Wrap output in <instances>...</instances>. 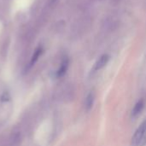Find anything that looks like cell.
<instances>
[{
  "mask_svg": "<svg viewBox=\"0 0 146 146\" xmlns=\"http://www.w3.org/2000/svg\"><path fill=\"white\" fill-rule=\"evenodd\" d=\"M110 59V56L108 54H104L103 56H101L98 59V61H97L96 63L94 64L93 69H94L95 71H98V70L102 69L103 68H104V67L107 65V63L109 62Z\"/></svg>",
  "mask_w": 146,
  "mask_h": 146,
  "instance_id": "cell-2",
  "label": "cell"
},
{
  "mask_svg": "<svg viewBox=\"0 0 146 146\" xmlns=\"http://www.w3.org/2000/svg\"><path fill=\"white\" fill-rule=\"evenodd\" d=\"M68 65H69L68 59V58L63 59L62 63H61V65H60V68L56 71V77L57 78H61V77H62L66 74V72H67V70L68 68Z\"/></svg>",
  "mask_w": 146,
  "mask_h": 146,
  "instance_id": "cell-4",
  "label": "cell"
},
{
  "mask_svg": "<svg viewBox=\"0 0 146 146\" xmlns=\"http://www.w3.org/2000/svg\"><path fill=\"white\" fill-rule=\"evenodd\" d=\"M132 146H145L146 145V120L144 121L135 131L132 141Z\"/></svg>",
  "mask_w": 146,
  "mask_h": 146,
  "instance_id": "cell-1",
  "label": "cell"
},
{
  "mask_svg": "<svg viewBox=\"0 0 146 146\" xmlns=\"http://www.w3.org/2000/svg\"><path fill=\"white\" fill-rule=\"evenodd\" d=\"M9 94H8L7 92H4V93L2 95V97H1V101H2V102L8 101V100H9Z\"/></svg>",
  "mask_w": 146,
  "mask_h": 146,
  "instance_id": "cell-7",
  "label": "cell"
},
{
  "mask_svg": "<svg viewBox=\"0 0 146 146\" xmlns=\"http://www.w3.org/2000/svg\"><path fill=\"white\" fill-rule=\"evenodd\" d=\"M94 104V94L92 92L88 93L85 99V108L87 111L91 110Z\"/></svg>",
  "mask_w": 146,
  "mask_h": 146,
  "instance_id": "cell-5",
  "label": "cell"
},
{
  "mask_svg": "<svg viewBox=\"0 0 146 146\" xmlns=\"http://www.w3.org/2000/svg\"><path fill=\"white\" fill-rule=\"evenodd\" d=\"M43 53V49L42 47H38L35 50L32 58H31V61H30V66H33L36 63V62L38 60V58L40 57V56L42 55Z\"/></svg>",
  "mask_w": 146,
  "mask_h": 146,
  "instance_id": "cell-6",
  "label": "cell"
},
{
  "mask_svg": "<svg viewBox=\"0 0 146 146\" xmlns=\"http://www.w3.org/2000/svg\"><path fill=\"white\" fill-rule=\"evenodd\" d=\"M145 105V103L144 99H140L139 101H138L132 110V116L137 117L138 115H139L141 114V112L143 111Z\"/></svg>",
  "mask_w": 146,
  "mask_h": 146,
  "instance_id": "cell-3",
  "label": "cell"
}]
</instances>
